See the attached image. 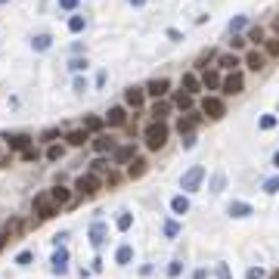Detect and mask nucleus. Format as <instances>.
<instances>
[{
	"label": "nucleus",
	"mask_w": 279,
	"mask_h": 279,
	"mask_svg": "<svg viewBox=\"0 0 279 279\" xmlns=\"http://www.w3.org/2000/svg\"><path fill=\"white\" fill-rule=\"evenodd\" d=\"M143 137H146V146H149L152 152H158V149L168 143V124H165V121H152L149 128L143 131Z\"/></svg>",
	"instance_id": "1"
},
{
	"label": "nucleus",
	"mask_w": 279,
	"mask_h": 279,
	"mask_svg": "<svg viewBox=\"0 0 279 279\" xmlns=\"http://www.w3.org/2000/svg\"><path fill=\"white\" fill-rule=\"evenodd\" d=\"M74 189H78L84 198H90V195H96L99 189H103V180H99L96 174H81L78 180H74Z\"/></svg>",
	"instance_id": "2"
},
{
	"label": "nucleus",
	"mask_w": 279,
	"mask_h": 279,
	"mask_svg": "<svg viewBox=\"0 0 279 279\" xmlns=\"http://www.w3.org/2000/svg\"><path fill=\"white\" fill-rule=\"evenodd\" d=\"M202 112H205L211 121H220L226 115V103H223V96H205L202 99Z\"/></svg>",
	"instance_id": "3"
},
{
	"label": "nucleus",
	"mask_w": 279,
	"mask_h": 279,
	"mask_svg": "<svg viewBox=\"0 0 279 279\" xmlns=\"http://www.w3.org/2000/svg\"><path fill=\"white\" fill-rule=\"evenodd\" d=\"M202 180H205V168H202V165H192V168L183 174L180 189H183V192H195V189L202 186Z\"/></svg>",
	"instance_id": "4"
},
{
	"label": "nucleus",
	"mask_w": 279,
	"mask_h": 279,
	"mask_svg": "<svg viewBox=\"0 0 279 279\" xmlns=\"http://www.w3.org/2000/svg\"><path fill=\"white\" fill-rule=\"evenodd\" d=\"M242 90H245L242 71H230V74L220 81V93H223V96H236V93H242Z\"/></svg>",
	"instance_id": "5"
},
{
	"label": "nucleus",
	"mask_w": 279,
	"mask_h": 279,
	"mask_svg": "<svg viewBox=\"0 0 279 279\" xmlns=\"http://www.w3.org/2000/svg\"><path fill=\"white\" fill-rule=\"evenodd\" d=\"M59 208L53 205V202H50V192H41V195H34V214L41 217V220H50L53 217Z\"/></svg>",
	"instance_id": "6"
},
{
	"label": "nucleus",
	"mask_w": 279,
	"mask_h": 279,
	"mask_svg": "<svg viewBox=\"0 0 279 279\" xmlns=\"http://www.w3.org/2000/svg\"><path fill=\"white\" fill-rule=\"evenodd\" d=\"M143 90H146V96L165 99V96H168V90H171V81H168V78H152V81H149V84H146Z\"/></svg>",
	"instance_id": "7"
},
{
	"label": "nucleus",
	"mask_w": 279,
	"mask_h": 279,
	"mask_svg": "<svg viewBox=\"0 0 279 279\" xmlns=\"http://www.w3.org/2000/svg\"><path fill=\"white\" fill-rule=\"evenodd\" d=\"M198 81H202V90H220V71L217 68H205V71H202L198 74Z\"/></svg>",
	"instance_id": "8"
},
{
	"label": "nucleus",
	"mask_w": 279,
	"mask_h": 279,
	"mask_svg": "<svg viewBox=\"0 0 279 279\" xmlns=\"http://www.w3.org/2000/svg\"><path fill=\"white\" fill-rule=\"evenodd\" d=\"M143 103H146V90L143 87H128V90H124V106L143 109Z\"/></svg>",
	"instance_id": "9"
},
{
	"label": "nucleus",
	"mask_w": 279,
	"mask_h": 279,
	"mask_svg": "<svg viewBox=\"0 0 279 279\" xmlns=\"http://www.w3.org/2000/svg\"><path fill=\"white\" fill-rule=\"evenodd\" d=\"M131 158H137L134 143H128V146H115V149H112V162H115V165H128Z\"/></svg>",
	"instance_id": "10"
},
{
	"label": "nucleus",
	"mask_w": 279,
	"mask_h": 279,
	"mask_svg": "<svg viewBox=\"0 0 279 279\" xmlns=\"http://www.w3.org/2000/svg\"><path fill=\"white\" fill-rule=\"evenodd\" d=\"M4 140L10 143V149H19V152H25V149L34 143V137H31V134H4Z\"/></svg>",
	"instance_id": "11"
},
{
	"label": "nucleus",
	"mask_w": 279,
	"mask_h": 279,
	"mask_svg": "<svg viewBox=\"0 0 279 279\" xmlns=\"http://www.w3.org/2000/svg\"><path fill=\"white\" fill-rule=\"evenodd\" d=\"M109 128H121L124 121H128V112H124V106H112L109 112H106V118H103Z\"/></svg>",
	"instance_id": "12"
},
{
	"label": "nucleus",
	"mask_w": 279,
	"mask_h": 279,
	"mask_svg": "<svg viewBox=\"0 0 279 279\" xmlns=\"http://www.w3.org/2000/svg\"><path fill=\"white\" fill-rule=\"evenodd\" d=\"M180 90H186L189 96L202 93V81H198V74H195V71H186V74H183V81H180Z\"/></svg>",
	"instance_id": "13"
},
{
	"label": "nucleus",
	"mask_w": 279,
	"mask_h": 279,
	"mask_svg": "<svg viewBox=\"0 0 279 279\" xmlns=\"http://www.w3.org/2000/svg\"><path fill=\"white\" fill-rule=\"evenodd\" d=\"M198 115L192 112V115H186V118H180V121H177V134H180V137H186V134H192L195 128H198Z\"/></svg>",
	"instance_id": "14"
},
{
	"label": "nucleus",
	"mask_w": 279,
	"mask_h": 279,
	"mask_svg": "<svg viewBox=\"0 0 279 279\" xmlns=\"http://www.w3.org/2000/svg\"><path fill=\"white\" fill-rule=\"evenodd\" d=\"M112 149H115V140L109 134H96V140H93V152H96V155H106V152H112Z\"/></svg>",
	"instance_id": "15"
},
{
	"label": "nucleus",
	"mask_w": 279,
	"mask_h": 279,
	"mask_svg": "<svg viewBox=\"0 0 279 279\" xmlns=\"http://www.w3.org/2000/svg\"><path fill=\"white\" fill-rule=\"evenodd\" d=\"M50 202H53L56 208L68 205V202H71V189H65V186H53V189H50Z\"/></svg>",
	"instance_id": "16"
},
{
	"label": "nucleus",
	"mask_w": 279,
	"mask_h": 279,
	"mask_svg": "<svg viewBox=\"0 0 279 279\" xmlns=\"http://www.w3.org/2000/svg\"><path fill=\"white\" fill-rule=\"evenodd\" d=\"M103 242H106V223L96 220V223L90 226V245H93V248H103Z\"/></svg>",
	"instance_id": "17"
},
{
	"label": "nucleus",
	"mask_w": 279,
	"mask_h": 279,
	"mask_svg": "<svg viewBox=\"0 0 279 279\" xmlns=\"http://www.w3.org/2000/svg\"><path fill=\"white\" fill-rule=\"evenodd\" d=\"M245 65H248L251 71H261V68L267 65V56L261 53V50H251V53H245Z\"/></svg>",
	"instance_id": "18"
},
{
	"label": "nucleus",
	"mask_w": 279,
	"mask_h": 279,
	"mask_svg": "<svg viewBox=\"0 0 279 279\" xmlns=\"http://www.w3.org/2000/svg\"><path fill=\"white\" fill-rule=\"evenodd\" d=\"M146 171H149L146 158H131V162H128V177H131V180H140Z\"/></svg>",
	"instance_id": "19"
},
{
	"label": "nucleus",
	"mask_w": 279,
	"mask_h": 279,
	"mask_svg": "<svg viewBox=\"0 0 279 279\" xmlns=\"http://www.w3.org/2000/svg\"><path fill=\"white\" fill-rule=\"evenodd\" d=\"M174 106L180 109V112H189V109L195 106V96H189L186 90H177V93H174Z\"/></svg>",
	"instance_id": "20"
},
{
	"label": "nucleus",
	"mask_w": 279,
	"mask_h": 279,
	"mask_svg": "<svg viewBox=\"0 0 279 279\" xmlns=\"http://www.w3.org/2000/svg\"><path fill=\"white\" fill-rule=\"evenodd\" d=\"M53 273H65L68 270V248H56V255H53Z\"/></svg>",
	"instance_id": "21"
},
{
	"label": "nucleus",
	"mask_w": 279,
	"mask_h": 279,
	"mask_svg": "<svg viewBox=\"0 0 279 279\" xmlns=\"http://www.w3.org/2000/svg\"><path fill=\"white\" fill-rule=\"evenodd\" d=\"M65 140H68V146H74V149H78V146L90 143V134H87L84 128H78V131H68V134H65Z\"/></svg>",
	"instance_id": "22"
},
{
	"label": "nucleus",
	"mask_w": 279,
	"mask_h": 279,
	"mask_svg": "<svg viewBox=\"0 0 279 279\" xmlns=\"http://www.w3.org/2000/svg\"><path fill=\"white\" fill-rule=\"evenodd\" d=\"M152 121H165L171 115V103H165V99H155V106H152Z\"/></svg>",
	"instance_id": "23"
},
{
	"label": "nucleus",
	"mask_w": 279,
	"mask_h": 279,
	"mask_svg": "<svg viewBox=\"0 0 279 279\" xmlns=\"http://www.w3.org/2000/svg\"><path fill=\"white\" fill-rule=\"evenodd\" d=\"M103 128H106V121L99 118V115H87L84 118V131L87 134H103Z\"/></svg>",
	"instance_id": "24"
},
{
	"label": "nucleus",
	"mask_w": 279,
	"mask_h": 279,
	"mask_svg": "<svg viewBox=\"0 0 279 279\" xmlns=\"http://www.w3.org/2000/svg\"><path fill=\"white\" fill-rule=\"evenodd\" d=\"M217 62H220V68H226V71H239V56L236 53H223V56H217Z\"/></svg>",
	"instance_id": "25"
},
{
	"label": "nucleus",
	"mask_w": 279,
	"mask_h": 279,
	"mask_svg": "<svg viewBox=\"0 0 279 279\" xmlns=\"http://www.w3.org/2000/svg\"><path fill=\"white\" fill-rule=\"evenodd\" d=\"M171 211L183 217V214L189 211V198H186V195H174V198H171Z\"/></svg>",
	"instance_id": "26"
},
{
	"label": "nucleus",
	"mask_w": 279,
	"mask_h": 279,
	"mask_svg": "<svg viewBox=\"0 0 279 279\" xmlns=\"http://www.w3.org/2000/svg\"><path fill=\"white\" fill-rule=\"evenodd\" d=\"M230 214H233V217H248V214H255V208H251L248 202H233V205H230Z\"/></svg>",
	"instance_id": "27"
},
{
	"label": "nucleus",
	"mask_w": 279,
	"mask_h": 279,
	"mask_svg": "<svg viewBox=\"0 0 279 279\" xmlns=\"http://www.w3.org/2000/svg\"><path fill=\"white\" fill-rule=\"evenodd\" d=\"M84 28H87V19H84V16H78V13H74V16L68 19V31H71V34H81Z\"/></svg>",
	"instance_id": "28"
},
{
	"label": "nucleus",
	"mask_w": 279,
	"mask_h": 279,
	"mask_svg": "<svg viewBox=\"0 0 279 279\" xmlns=\"http://www.w3.org/2000/svg\"><path fill=\"white\" fill-rule=\"evenodd\" d=\"M50 44H53V37H50V34H34V37H31V47L37 50V53L50 50Z\"/></svg>",
	"instance_id": "29"
},
{
	"label": "nucleus",
	"mask_w": 279,
	"mask_h": 279,
	"mask_svg": "<svg viewBox=\"0 0 279 279\" xmlns=\"http://www.w3.org/2000/svg\"><path fill=\"white\" fill-rule=\"evenodd\" d=\"M115 261H118V264H131V261H134V248H131V245H121V248L115 251Z\"/></svg>",
	"instance_id": "30"
},
{
	"label": "nucleus",
	"mask_w": 279,
	"mask_h": 279,
	"mask_svg": "<svg viewBox=\"0 0 279 279\" xmlns=\"http://www.w3.org/2000/svg\"><path fill=\"white\" fill-rule=\"evenodd\" d=\"M115 226H118L121 233H128L131 226H134V214H128V211H121V214H118V220H115Z\"/></svg>",
	"instance_id": "31"
},
{
	"label": "nucleus",
	"mask_w": 279,
	"mask_h": 279,
	"mask_svg": "<svg viewBox=\"0 0 279 279\" xmlns=\"http://www.w3.org/2000/svg\"><path fill=\"white\" fill-rule=\"evenodd\" d=\"M62 155H65V149H62V146H56V143H50V146H47V162H59Z\"/></svg>",
	"instance_id": "32"
},
{
	"label": "nucleus",
	"mask_w": 279,
	"mask_h": 279,
	"mask_svg": "<svg viewBox=\"0 0 279 279\" xmlns=\"http://www.w3.org/2000/svg\"><path fill=\"white\" fill-rule=\"evenodd\" d=\"M245 41H248V44H264V28H261V25H258V28H248Z\"/></svg>",
	"instance_id": "33"
},
{
	"label": "nucleus",
	"mask_w": 279,
	"mask_h": 279,
	"mask_svg": "<svg viewBox=\"0 0 279 279\" xmlns=\"http://www.w3.org/2000/svg\"><path fill=\"white\" fill-rule=\"evenodd\" d=\"M245 25H248V19H245V16H236V19L230 22V34H239V31L245 28Z\"/></svg>",
	"instance_id": "34"
},
{
	"label": "nucleus",
	"mask_w": 279,
	"mask_h": 279,
	"mask_svg": "<svg viewBox=\"0 0 279 279\" xmlns=\"http://www.w3.org/2000/svg\"><path fill=\"white\" fill-rule=\"evenodd\" d=\"M31 261H34V251H19V255H16V264L19 267H28Z\"/></svg>",
	"instance_id": "35"
},
{
	"label": "nucleus",
	"mask_w": 279,
	"mask_h": 279,
	"mask_svg": "<svg viewBox=\"0 0 279 279\" xmlns=\"http://www.w3.org/2000/svg\"><path fill=\"white\" fill-rule=\"evenodd\" d=\"M258 128H261V131H273V128H276V115H264V118L258 121Z\"/></svg>",
	"instance_id": "36"
},
{
	"label": "nucleus",
	"mask_w": 279,
	"mask_h": 279,
	"mask_svg": "<svg viewBox=\"0 0 279 279\" xmlns=\"http://www.w3.org/2000/svg\"><path fill=\"white\" fill-rule=\"evenodd\" d=\"M267 44V53L264 56H279V37H270V41H264Z\"/></svg>",
	"instance_id": "37"
},
{
	"label": "nucleus",
	"mask_w": 279,
	"mask_h": 279,
	"mask_svg": "<svg viewBox=\"0 0 279 279\" xmlns=\"http://www.w3.org/2000/svg\"><path fill=\"white\" fill-rule=\"evenodd\" d=\"M211 59H214V50H205V53H202V56H198V62H195V65H198V68H202V71H205V68H208V62H211Z\"/></svg>",
	"instance_id": "38"
},
{
	"label": "nucleus",
	"mask_w": 279,
	"mask_h": 279,
	"mask_svg": "<svg viewBox=\"0 0 279 279\" xmlns=\"http://www.w3.org/2000/svg\"><path fill=\"white\" fill-rule=\"evenodd\" d=\"M81 7V0H59V10H65V13H74Z\"/></svg>",
	"instance_id": "39"
},
{
	"label": "nucleus",
	"mask_w": 279,
	"mask_h": 279,
	"mask_svg": "<svg viewBox=\"0 0 279 279\" xmlns=\"http://www.w3.org/2000/svg\"><path fill=\"white\" fill-rule=\"evenodd\" d=\"M56 137H59V128H47V131L41 134V140H44V143H53Z\"/></svg>",
	"instance_id": "40"
},
{
	"label": "nucleus",
	"mask_w": 279,
	"mask_h": 279,
	"mask_svg": "<svg viewBox=\"0 0 279 279\" xmlns=\"http://www.w3.org/2000/svg\"><path fill=\"white\" fill-rule=\"evenodd\" d=\"M264 192H279V177H270V180H264Z\"/></svg>",
	"instance_id": "41"
},
{
	"label": "nucleus",
	"mask_w": 279,
	"mask_h": 279,
	"mask_svg": "<svg viewBox=\"0 0 279 279\" xmlns=\"http://www.w3.org/2000/svg\"><path fill=\"white\" fill-rule=\"evenodd\" d=\"M177 233H180V223H177V220H168V223H165V236H177Z\"/></svg>",
	"instance_id": "42"
},
{
	"label": "nucleus",
	"mask_w": 279,
	"mask_h": 279,
	"mask_svg": "<svg viewBox=\"0 0 279 279\" xmlns=\"http://www.w3.org/2000/svg\"><path fill=\"white\" fill-rule=\"evenodd\" d=\"M68 68H71V71H84V68H87V59H71Z\"/></svg>",
	"instance_id": "43"
},
{
	"label": "nucleus",
	"mask_w": 279,
	"mask_h": 279,
	"mask_svg": "<svg viewBox=\"0 0 279 279\" xmlns=\"http://www.w3.org/2000/svg\"><path fill=\"white\" fill-rule=\"evenodd\" d=\"M223 180H226L223 174H214V180H211V189H214V192H220V189H223Z\"/></svg>",
	"instance_id": "44"
},
{
	"label": "nucleus",
	"mask_w": 279,
	"mask_h": 279,
	"mask_svg": "<svg viewBox=\"0 0 279 279\" xmlns=\"http://www.w3.org/2000/svg\"><path fill=\"white\" fill-rule=\"evenodd\" d=\"M245 279H264V270H261V267H248Z\"/></svg>",
	"instance_id": "45"
},
{
	"label": "nucleus",
	"mask_w": 279,
	"mask_h": 279,
	"mask_svg": "<svg viewBox=\"0 0 279 279\" xmlns=\"http://www.w3.org/2000/svg\"><path fill=\"white\" fill-rule=\"evenodd\" d=\"M217 279H233V276H230V267H226V264H217Z\"/></svg>",
	"instance_id": "46"
},
{
	"label": "nucleus",
	"mask_w": 279,
	"mask_h": 279,
	"mask_svg": "<svg viewBox=\"0 0 279 279\" xmlns=\"http://www.w3.org/2000/svg\"><path fill=\"white\" fill-rule=\"evenodd\" d=\"M34 158H37V152H34V146H28V149L22 152V162H34Z\"/></svg>",
	"instance_id": "47"
},
{
	"label": "nucleus",
	"mask_w": 279,
	"mask_h": 279,
	"mask_svg": "<svg viewBox=\"0 0 279 279\" xmlns=\"http://www.w3.org/2000/svg\"><path fill=\"white\" fill-rule=\"evenodd\" d=\"M230 44H233V50H242V47H245L248 41H245L242 34H233V41H230Z\"/></svg>",
	"instance_id": "48"
},
{
	"label": "nucleus",
	"mask_w": 279,
	"mask_h": 279,
	"mask_svg": "<svg viewBox=\"0 0 279 279\" xmlns=\"http://www.w3.org/2000/svg\"><path fill=\"white\" fill-rule=\"evenodd\" d=\"M180 270H183V264H180V261H174V264L168 267V276H180Z\"/></svg>",
	"instance_id": "49"
},
{
	"label": "nucleus",
	"mask_w": 279,
	"mask_h": 279,
	"mask_svg": "<svg viewBox=\"0 0 279 279\" xmlns=\"http://www.w3.org/2000/svg\"><path fill=\"white\" fill-rule=\"evenodd\" d=\"M106 165H109V162H106V158H103V155H99V158H96V162H93V174H96V171H106Z\"/></svg>",
	"instance_id": "50"
},
{
	"label": "nucleus",
	"mask_w": 279,
	"mask_h": 279,
	"mask_svg": "<svg viewBox=\"0 0 279 279\" xmlns=\"http://www.w3.org/2000/svg\"><path fill=\"white\" fill-rule=\"evenodd\" d=\"M74 90L84 93V90H87V78H74Z\"/></svg>",
	"instance_id": "51"
},
{
	"label": "nucleus",
	"mask_w": 279,
	"mask_h": 279,
	"mask_svg": "<svg viewBox=\"0 0 279 279\" xmlns=\"http://www.w3.org/2000/svg\"><path fill=\"white\" fill-rule=\"evenodd\" d=\"M192 146H195V137H192V134H186V137H183V149H192Z\"/></svg>",
	"instance_id": "52"
},
{
	"label": "nucleus",
	"mask_w": 279,
	"mask_h": 279,
	"mask_svg": "<svg viewBox=\"0 0 279 279\" xmlns=\"http://www.w3.org/2000/svg\"><path fill=\"white\" fill-rule=\"evenodd\" d=\"M168 37H171V41H183V34L177 31V28H168Z\"/></svg>",
	"instance_id": "53"
},
{
	"label": "nucleus",
	"mask_w": 279,
	"mask_h": 279,
	"mask_svg": "<svg viewBox=\"0 0 279 279\" xmlns=\"http://www.w3.org/2000/svg\"><path fill=\"white\" fill-rule=\"evenodd\" d=\"M192 279H208V273H205V270H195V273H192Z\"/></svg>",
	"instance_id": "54"
},
{
	"label": "nucleus",
	"mask_w": 279,
	"mask_h": 279,
	"mask_svg": "<svg viewBox=\"0 0 279 279\" xmlns=\"http://www.w3.org/2000/svg\"><path fill=\"white\" fill-rule=\"evenodd\" d=\"M131 7H146V0H128Z\"/></svg>",
	"instance_id": "55"
},
{
	"label": "nucleus",
	"mask_w": 279,
	"mask_h": 279,
	"mask_svg": "<svg viewBox=\"0 0 279 279\" xmlns=\"http://www.w3.org/2000/svg\"><path fill=\"white\" fill-rule=\"evenodd\" d=\"M273 168H279V149L273 152Z\"/></svg>",
	"instance_id": "56"
},
{
	"label": "nucleus",
	"mask_w": 279,
	"mask_h": 279,
	"mask_svg": "<svg viewBox=\"0 0 279 279\" xmlns=\"http://www.w3.org/2000/svg\"><path fill=\"white\" fill-rule=\"evenodd\" d=\"M273 31H276V34H279V16H276V19H273Z\"/></svg>",
	"instance_id": "57"
},
{
	"label": "nucleus",
	"mask_w": 279,
	"mask_h": 279,
	"mask_svg": "<svg viewBox=\"0 0 279 279\" xmlns=\"http://www.w3.org/2000/svg\"><path fill=\"white\" fill-rule=\"evenodd\" d=\"M4 4H10V0H0V7H4Z\"/></svg>",
	"instance_id": "58"
},
{
	"label": "nucleus",
	"mask_w": 279,
	"mask_h": 279,
	"mask_svg": "<svg viewBox=\"0 0 279 279\" xmlns=\"http://www.w3.org/2000/svg\"><path fill=\"white\" fill-rule=\"evenodd\" d=\"M273 279H276V276H273Z\"/></svg>",
	"instance_id": "59"
}]
</instances>
